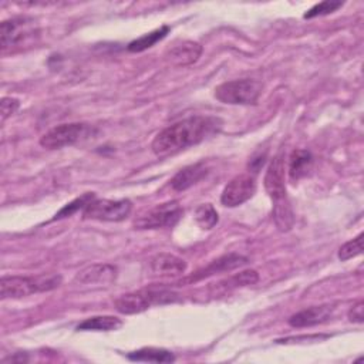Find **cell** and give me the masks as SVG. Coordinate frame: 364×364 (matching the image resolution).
<instances>
[{"label":"cell","mask_w":364,"mask_h":364,"mask_svg":"<svg viewBox=\"0 0 364 364\" xmlns=\"http://www.w3.org/2000/svg\"><path fill=\"white\" fill-rule=\"evenodd\" d=\"M117 276V267L108 263H94L82 270H80L74 282L80 284H95V283H109Z\"/></svg>","instance_id":"5bb4252c"},{"label":"cell","mask_w":364,"mask_h":364,"mask_svg":"<svg viewBox=\"0 0 364 364\" xmlns=\"http://www.w3.org/2000/svg\"><path fill=\"white\" fill-rule=\"evenodd\" d=\"M195 220L202 229H212L218 223L219 216H218V212L213 208V205L203 203L196 208Z\"/></svg>","instance_id":"7402d4cb"},{"label":"cell","mask_w":364,"mask_h":364,"mask_svg":"<svg viewBox=\"0 0 364 364\" xmlns=\"http://www.w3.org/2000/svg\"><path fill=\"white\" fill-rule=\"evenodd\" d=\"M63 282L60 274L37 276H3L0 279L1 299H20L34 293H43L57 289Z\"/></svg>","instance_id":"7a4b0ae2"},{"label":"cell","mask_w":364,"mask_h":364,"mask_svg":"<svg viewBox=\"0 0 364 364\" xmlns=\"http://www.w3.org/2000/svg\"><path fill=\"white\" fill-rule=\"evenodd\" d=\"M20 107V101L13 97H4L0 102V114H1V122H4L10 115H13Z\"/></svg>","instance_id":"484cf974"},{"label":"cell","mask_w":364,"mask_h":364,"mask_svg":"<svg viewBox=\"0 0 364 364\" xmlns=\"http://www.w3.org/2000/svg\"><path fill=\"white\" fill-rule=\"evenodd\" d=\"M183 209L176 200L165 202L149 209L135 220L136 229H158L173 226L182 216Z\"/></svg>","instance_id":"ba28073f"},{"label":"cell","mask_w":364,"mask_h":364,"mask_svg":"<svg viewBox=\"0 0 364 364\" xmlns=\"http://www.w3.org/2000/svg\"><path fill=\"white\" fill-rule=\"evenodd\" d=\"M262 82L253 78L230 80L215 88V97L223 104L253 105L262 94Z\"/></svg>","instance_id":"277c9868"},{"label":"cell","mask_w":364,"mask_h":364,"mask_svg":"<svg viewBox=\"0 0 364 364\" xmlns=\"http://www.w3.org/2000/svg\"><path fill=\"white\" fill-rule=\"evenodd\" d=\"M128 358L132 361H146V363H172L175 361V355L165 350L156 347H142L139 350L131 351Z\"/></svg>","instance_id":"ac0fdd59"},{"label":"cell","mask_w":364,"mask_h":364,"mask_svg":"<svg viewBox=\"0 0 364 364\" xmlns=\"http://www.w3.org/2000/svg\"><path fill=\"white\" fill-rule=\"evenodd\" d=\"M333 311H334L333 304L313 306V307H309V309L294 313L293 316L289 317L287 321L291 327H297V328L311 327V326H317V324L327 321L331 317Z\"/></svg>","instance_id":"4fadbf2b"},{"label":"cell","mask_w":364,"mask_h":364,"mask_svg":"<svg viewBox=\"0 0 364 364\" xmlns=\"http://www.w3.org/2000/svg\"><path fill=\"white\" fill-rule=\"evenodd\" d=\"M219 127L220 121L213 117H188L159 131L151 144V149L156 156H169L202 142Z\"/></svg>","instance_id":"6da1fadb"},{"label":"cell","mask_w":364,"mask_h":364,"mask_svg":"<svg viewBox=\"0 0 364 364\" xmlns=\"http://www.w3.org/2000/svg\"><path fill=\"white\" fill-rule=\"evenodd\" d=\"M95 199V195L92 192H87L84 195H81L80 198H75L74 200H71L70 203H67L65 206H63L57 213L55 216L53 218V220H57V219H61V218H68L71 215H74L75 212H78L80 209L84 210V208L92 202Z\"/></svg>","instance_id":"603a6c76"},{"label":"cell","mask_w":364,"mask_h":364,"mask_svg":"<svg viewBox=\"0 0 364 364\" xmlns=\"http://www.w3.org/2000/svg\"><path fill=\"white\" fill-rule=\"evenodd\" d=\"M168 33H169V27H168V26H162V27H159V28H156V30H154V31H151V33H146V34L138 37L136 40L131 41L127 48H128V51H131V53H141V51H144V50H146V48L155 46V44H156L159 40H162Z\"/></svg>","instance_id":"ffe728a7"},{"label":"cell","mask_w":364,"mask_h":364,"mask_svg":"<svg viewBox=\"0 0 364 364\" xmlns=\"http://www.w3.org/2000/svg\"><path fill=\"white\" fill-rule=\"evenodd\" d=\"M202 54V46L196 41L185 40L173 44L166 53L165 60L173 67H185L196 63Z\"/></svg>","instance_id":"7c38bea8"},{"label":"cell","mask_w":364,"mask_h":364,"mask_svg":"<svg viewBox=\"0 0 364 364\" xmlns=\"http://www.w3.org/2000/svg\"><path fill=\"white\" fill-rule=\"evenodd\" d=\"M313 156L309 151L294 149L289 158V176L291 181H299L311 169Z\"/></svg>","instance_id":"e0dca14e"},{"label":"cell","mask_w":364,"mask_h":364,"mask_svg":"<svg viewBox=\"0 0 364 364\" xmlns=\"http://www.w3.org/2000/svg\"><path fill=\"white\" fill-rule=\"evenodd\" d=\"M341 6H343L341 1H331V0L321 1V3L314 4L310 10H307L303 17L304 18H313V17H317V16H326V14H330V13L336 11Z\"/></svg>","instance_id":"d4e9b609"},{"label":"cell","mask_w":364,"mask_h":364,"mask_svg":"<svg viewBox=\"0 0 364 364\" xmlns=\"http://www.w3.org/2000/svg\"><path fill=\"white\" fill-rule=\"evenodd\" d=\"M151 270L156 276L175 277L186 270V262L171 253H158L149 262Z\"/></svg>","instance_id":"9a60e30c"},{"label":"cell","mask_w":364,"mask_h":364,"mask_svg":"<svg viewBox=\"0 0 364 364\" xmlns=\"http://www.w3.org/2000/svg\"><path fill=\"white\" fill-rule=\"evenodd\" d=\"M264 188L273 200V206L289 203L284 183V156L276 155L264 175Z\"/></svg>","instance_id":"30bf717a"},{"label":"cell","mask_w":364,"mask_h":364,"mask_svg":"<svg viewBox=\"0 0 364 364\" xmlns=\"http://www.w3.org/2000/svg\"><path fill=\"white\" fill-rule=\"evenodd\" d=\"M256 192V179L252 173H240L232 178L220 195L222 205L235 208L249 200Z\"/></svg>","instance_id":"9c48e42d"},{"label":"cell","mask_w":364,"mask_h":364,"mask_svg":"<svg viewBox=\"0 0 364 364\" xmlns=\"http://www.w3.org/2000/svg\"><path fill=\"white\" fill-rule=\"evenodd\" d=\"M28 357L26 353H16L14 355H9L3 360V363H27Z\"/></svg>","instance_id":"83f0119b"},{"label":"cell","mask_w":364,"mask_h":364,"mask_svg":"<svg viewBox=\"0 0 364 364\" xmlns=\"http://www.w3.org/2000/svg\"><path fill=\"white\" fill-rule=\"evenodd\" d=\"M348 318L354 323H363L364 321V303L363 300L357 301L350 310H348Z\"/></svg>","instance_id":"4316f807"},{"label":"cell","mask_w":364,"mask_h":364,"mask_svg":"<svg viewBox=\"0 0 364 364\" xmlns=\"http://www.w3.org/2000/svg\"><path fill=\"white\" fill-rule=\"evenodd\" d=\"M38 38V27L31 17L20 16L4 20L0 26L1 53H11L31 46Z\"/></svg>","instance_id":"3957f363"},{"label":"cell","mask_w":364,"mask_h":364,"mask_svg":"<svg viewBox=\"0 0 364 364\" xmlns=\"http://www.w3.org/2000/svg\"><path fill=\"white\" fill-rule=\"evenodd\" d=\"M247 263V259L245 256L236 255V253H230V255H225L218 257L216 260L210 262L208 266H205L203 269H199L196 273H193L192 276L186 277L183 280V283H192V282H198L202 280L208 276H212L215 273H220V272H229L233 269H237L243 264Z\"/></svg>","instance_id":"8fae6325"},{"label":"cell","mask_w":364,"mask_h":364,"mask_svg":"<svg viewBox=\"0 0 364 364\" xmlns=\"http://www.w3.org/2000/svg\"><path fill=\"white\" fill-rule=\"evenodd\" d=\"M92 131L88 124L82 122L60 124L41 135L40 145L46 149H60L87 139L92 135Z\"/></svg>","instance_id":"8992f818"},{"label":"cell","mask_w":364,"mask_h":364,"mask_svg":"<svg viewBox=\"0 0 364 364\" xmlns=\"http://www.w3.org/2000/svg\"><path fill=\"white\" fill-rule=\"evenodd\" d=\"M363 253V233L355 236L354 239L346 242L340 249H338V259L346 262L350 260L358 255Z\"/></svg>","instance_id":"cb8c5ba5"},{"label":"cell","mask_w":364,"mask_h":364,"mask_svg":"<svg viewBox=\"0 0 364 364\" xmlns=\"http://www.w3.org/2000/svg\"><path fill=\"white\" fill-rule=\"evenodd\" d=\"M132 203L128 199H94L90 202L82 215L85 219L102 220V222H121L129 216Z\"/></svg>","instance_id":"52a82bcc"},{"label":"cell","mask_w":364,"mask_h":364,"mask_svg":"<svg viewBox=\"0 0 364 364\" xmlns=\"http://www.w3.org/2000/svg\"><path fill=\"white\" fill-rule=\"evenodd\" d=\"M208 173V168L203 162H196L188 165L176 172V175L171 179V185L175 191H186L192 185L198 183Z\"/></svg>","instance_id":"2e32d148"},{"label":"cell","mask_w":364,"mask_h":364,"mask_svg":"<svg viewBox=\"0 0 364 364\" xmlns=\"http://www.w3.org/2000/svg\"><path fill=\"white\" fill-rule=\"evenodd\" d=\"M176 300V294L169 290L144 289L122 294L114 300V306L121 314L142 313L154 304H165Z\"/></svg>","instance_id":"5b68a950"},{"label":"cell","mask_w":364,"mask_h":364,"mask_svg":"<svg viewBox=\"0 0 364 364\" xmlns=\"http://www.w3.org/2000/svg\"><path fill=\"white\" fill-rule=\"evenodd\" d=\"M257 280H259V273L256 270H253V269H249V270H243L240 273H236V274L228 277L226 280H222L218 284L225 287V289H230V287L250 286V284L257 283Z\"/></svg>","instance_id":"44dd1931"},{"label":"cell","mask_w":364,"mask_h":364,"mask_svg":"<svg viewBox=\"0 0 364 364\" xmlns=\"http://www.w3.org/2000/svg\"><path fill=\"white\" fill-rule=\"evenodd\" d=\"M122 326V321L114 316H94L85 318L77 326V330L84 331H109L117 330Z\"/></svg>","instance_id":"d6986e66"}]
</instances>
